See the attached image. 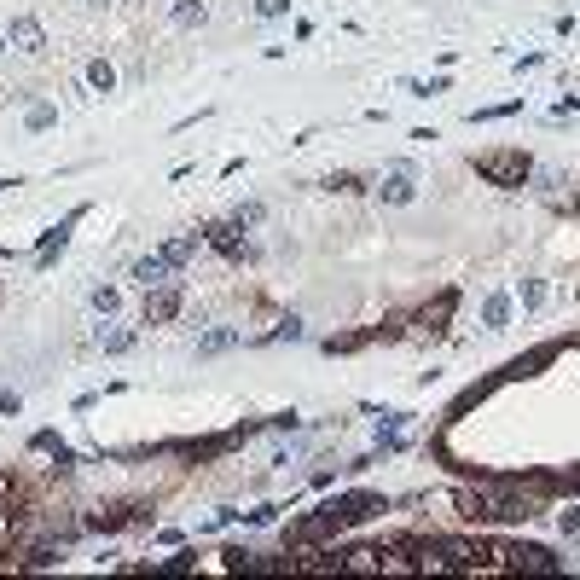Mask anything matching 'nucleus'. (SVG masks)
Masks as SVG:
<instances>
[{
    "label": "nucleus",
    "instance_id": "nucleus-1",
    "mask_svg": "<svg viewBox=\"0 0 580 580\" xmlns=\"http://www.w3.org/2000/svg\"><path fill=\"white\" fill-rule=\"evenodd\" d=\"M459 505L470 523H523V516H534V499L516 488H464Z\"/></svg>",
    "mask_w": 580,
    "mask_h": 580
},
{
    "label": "nucleus",
    "instance_id": "nucleus-2",
    "mask_svg": "<svg viewBox=\"0 0 580 580\" xmlns=\"http://www.w3.org/2000/svg\"><path fill=\"white\" fill-rule=\"evenodd\" d=\"M476 168H482L494 186H523L528 175H534V163H528L523 151H488V157H476Z\"/></svg>",
    "mask_w": 580,
    "mask_h": 580
},
{
    "label": "nucleus",
    "instance_id": "nucleus-3",
    "mask_svg": "<svg viewBox=\"0 0 580 580\" xmlns=\"http://www.w3.org/2000/svg\"><path fill=\"white\" fill-rule=\"evenodd\" d=\"M6 46H12V53H24V58H41L46 53V29L36 18H12L6 24Z\"/></svg>",
    "mask_w": 580,
    "mask_h": 580
},
{
    "label": "nucleus",
    "instance_id": "nucleus-4",
    "mask_svg": "<svg viewBox=\"0 0 580 580\" xmlns=\"http://www.w3.org/2000/svg\"><path fill=\"white\" fill-rule=\"evenodd\" d=\"M175 313H180V285H175V279L146 290V325H168Z\"/></svg>",
    "mask_w": 580,
    "mask_h": 580
},
{
    "label": "nucleus",
    "instance_id": "nucleus-5",
    "mask_svg": "<svg viewBox=\"0 0 580 580\" xmlns=\"http://www.w3.org/2000/svg\"><path fill=\"white\" fill-rule=\"evenodd\" d=\"M175 268H180V261L168 256V249H151V256H139V261H134V279L151 290V285H168V273H175Z\"/></svg>",
    "mask_w": 580,
    "mask_h": 580
},
{
    "label": "nucleus",
    "instance_id": "nucleus-6",
    "mask_svg": "<svg viewBox=\"0 0 580 580\" xmlns=\"http://www.w3.org/2000/svg\"><path fill=\"white\" fill-rule=\"evenodd\" d=\"M203 244H215V249H221V256H232V261H244V256H249L244 227H232V221H215L209 232H203Z\"/></svg>",
    "mask_w": 580,
    "mask_h": 580
},
{
    "label": "nucleus",
    "instance_id": "nucleus-7",
    "mask_svg": "<svg viewBox=\"0 0 580 580\" xmlns=\"http://www.w3.org/2000/svg\"><path fill=\"white\" fill-rule=\"evenodd\" d=\"M412 192H418V186H412V168H389V175L378 180V198H383V203H412Z\"/></svg>",
    "mask_w": 580,
    "mask_h": 580
},
{
    "label": "nucleus",
    "instance_id": "nucleus-8",
    "mask_svg": "<svg viewBox=\"0 0 580 580\" xmlns=\"http://www.w3.org/2000/svg\"><path fill=\"white\" fill-rule=\"evenodd\" d=\"M87 87L93 93H111L117 87V65H111V58H87Z\"/></svg>",
    "mask_w": 580,
    "mask_h": 580
},
{
    "label": "nucleus",
    "instance_id": "nucleus-9",
    "mask_svg": "<svg viewBox=\"0 0 580 580\" xmlns=\"http://www.w3.org/2000/svg\"><path fill=\"white\" fill-rule=\"evenodd\" d=\"M168 18H175V29H198L203 18H209V6H203V0H175V12H168Z\"/></svg>",
    "mask_w": 580,
    "mask_h": 580
},
{
    "label": "nucleus",
    "instance_id": "nucleus-10",
    "mask_svg": "<svg viewBox=\"0 0 580 580\" xmlns=\"http://www.w3.org/2000/svg\"><path fill=\"white\" fill-rule=\"evenodd\" d=\"M511 563H516V569H540V575H552V569H557V557H552V552H540V545H528V552H511Z\"/></svg>",
    "mask_w": 580,
    "mask_h": 580
},
{
    "label": "nucleus",
    "instance_id": "nucleus-11",
    "mask_svg": "<svg viewBox=\"0 0 580 580\" xmlns=\"http://www.w3.org/2000/svg\"><path fill=\"white\" fill-rule=\"evenodd\" d=\"M505 320H511V296H488V308H482V325H488V331H505Z\"/></svg>",
    "mask_w": 580,
    "mask_h": 580
},
{
    "label": "nucleus",
    "instance_id": "nucleus-12",
    "mask_svg": "<svg viewBox=\"0 0 580 580\" xmlns=\"http://www.w3.org/2000/svg\"><path fill=\"white\" fill-rule=\"evenodd\" d=\"M163 249H168V256H175L180 268H186V261H192L198 249H203V232H186V239H175V244H163Z\"/></svg>",
    "mask_w": 580,
    "mask_h": 580
},
{
    "label": "nucleus",
    "instance_id": "nucleus-13",
    "mask_svg": "<svg viewBox=\"0 0 580 580\" xmlns=\"http://www.w3.org/2000/svg\"><path fill=\"white\" fill-rule=\"evenodd\" d=\"M221 349H232V331H203L198 337V354H221Z\"/></svg>",
    "mask_w": 580,
    "mask_h": 580
},
{
    "label": "nucleus",
    "instance_id": "nucleus-14",
    "mask_svg": "<svg viewBox=\"0 0 580 580\" xmlns=\"http://www.w3.org/2000/svg\"><path fill=\"white\" fill-rule=\"evenodd\" d=\"M93 308H99V313H105V320H111V313L122 308V296H117L111 285H99V290H93Z\"/></svg>",
    "mask_w": 580,
    "mask_h": 580
},
{
    "label": "nucleus",
    "instance_id": "nucleus-15",
    "mask_svg": "<svg viewBox=\"0 0 580 580\" xmlns=\"http://www.w3.org/2000/svg\"><path fill=\"white\" fill-rule=\"evenodd\" d=\"M53 122H58V111H53V105H29V128H53Z\"/></svg>",
    "mask_w": 580,
    "mask_h": 580
},
{
    "label": "nucleus",
    "instance_id": "nucleus-16",
    "mask_svg": "<svg viewBox=\"0 0 580 580\" xmlns=\"http://www.w3.org/2000/svg\"><path fill=\"white\" fill-rule=\"evenodd\" d=\"M342 569H383V557L378 552H349V557H342Z\"/></svg>",
    "mask_w": 580,
    "mask_h": 580
},
{
    "label": "nucleus",
    "instance_id": "nucleus-17",
    "mask_svg": "<svg viewBox=\"0 0 580 580\" xmlns=\"http://www.w3.org/2000/svg\"><path fill=\"white\" fill-rule=\"evenodd\" d=\"M99 349H111V354H122V349H134V337H128V331H99Z\"/></svg>",
    "mask_w": 580,
    "mask_h": 580
},
{
    "label": "nucleus",
    "instance_id": "nucleus-18",
    "mask_svg": "<svg viewBox=\"0 0 580 580\" xmlns=\"http://www.w3.org/2000/svg\"><path fill=\"white\" fill-rule=\"evenodd\" d=\"M261 215H268V209H261V203H244V209L232 215V227H261Z\"/></svg>",
    "mask_w": 580,
    "mask_h": 580
},
{
    "label": "nucleus",
    "instance_id": "nucleus-19",
    "mask_svg": "<svg viewBox=\"0 0 580 580\" xmlns=\"http://www.w3.org/2000/svg\"><path fill=\"white\" fill-rule=\"evenodd\" d=\"M285 6H290V0H261V18H279Z\"/></svg>",
    "mask_w": 580,
    "mask_h": 580
},
{
    "label": "nucleus",
    "instance_id": "nucleus-20",
    "mask_svg": "<svg viewBox=\"0 0 580 580\" xmlns=\"http://www.w3.org/2000/svg\"><path fill=\"white\" fill-rule=\"evenodd\" d=\"M0 53H6V29H0Z\"/></svg>",
    "mask_w": 580,
    "mask_h": 580
}]
</instances>
